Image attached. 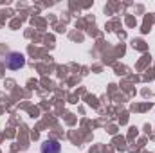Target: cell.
Returning <instances> with one entry per match:
<instances>
[{"mask_svg":"<svg viewBox=\"0 0 155 153\" xmlns=\"http://www.w3.org/2000/svg\"><path fill=\"white\" fill-rule=\"evenodd\" d=\"M24 65H25L24 54H20V52H9V54L5 56V67H7L9 70H18V69H22Z\"/></svg>","mask_w":155,"mask_h":153,"instance_id":"1","label":"cell"},{"mask_svg":"<svg viewBox=\"0 0 155 153\" xmlns=\"http://www.w3.org/2000/svg\"><path fill=\"white\" fill-rule=\"evenodd\" d=\"M40 150L41 153H61V144L58 141H45Z\"/></svg>","mask_w":155,"mask_h":153,"instance_id":"2","label":"cell"}]
</instances>
